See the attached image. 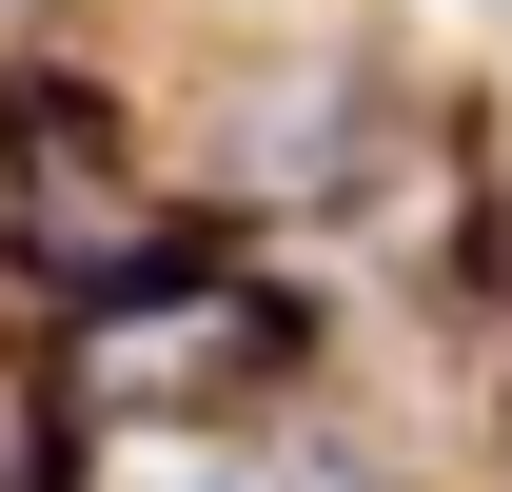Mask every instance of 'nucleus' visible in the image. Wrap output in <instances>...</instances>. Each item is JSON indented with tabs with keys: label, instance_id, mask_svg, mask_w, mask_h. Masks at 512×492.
Wrapping results in <instances>:
<instances>
[{
	"label": "nucleus",
	"instance_id": "obj_1",
	"mask_svg": "<svg viewBox=\"0 0 512 492\" xmlns=\"http://www.w3.org/2000/svg\"><path fill=\"white\" fill-rule=\"evenodd\" d=\"M276 374H296V315L256 296V276H217V256H178V237L79 296V394L99 414H237Z\"/></svg>",
	"mask_w": 512,
	"mask_h": 492
}]
</instances>
